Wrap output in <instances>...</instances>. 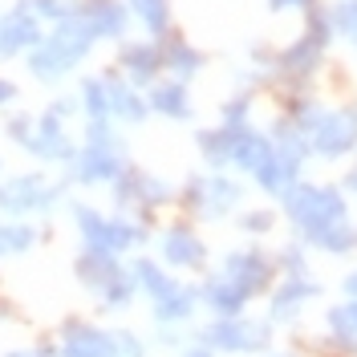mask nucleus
<instances>
[{
    "mask_svg": "<svg viewBox=\"0 0 357 357\" xmlns=\"http://www.w3.org/2000/svg\"><path fill=\"white\" fill-rule=\"evenodd\" d=\"M280 211L292 223L296 240L312 244L321 231L349 220V191L341 183H296L289 195H280Z\"/></svg>",
    "mask_w": 357,
    "mask_h": 357,
    "instance_id": "obj_1",
    "label": "nucleus"
},
{
    "mask_svg": "<svg viewBox=\"0 0 357 357\" xmlns=\"http://www.w3.org/2000/svg\"><path fill=\"white\" fill-rule=\"evenodd\" d=\"M93 45H98L93 29H89L77 13H69L66 21H57V24L45 29L41 45L29 53V73H33L37 82H61V77H69V73L93 53Z\"/></svg>",
    "mask_w": 357,
    "mask_h": 357,
    "instance_id": "obj_2",
    "label": "nucleus"
},
{
    "mask_svg": "<svg viewBox=\"0 0 357 357\" xmlns=\"http://www.w3.org/2000/svg\"><path fill=\"white\" fill-rule=\"evenodd\" d=\"M272 337H276V325L268 317H211L203 325L195 341H203L211 354H223V357H260L272 349Z\"/></svg>",
    "mask_w": 357,
    "mask_h": 357,
    "instance_id": "obj_3",
    "label": "nucleus"
},
{
    "mask_svg": "<svg viewBox=\"0 0 357 357\" xmlns=\"http://www.w3.org/2000/svg\"><path fill=\"white\" fill-rule=\"evenodd\" d=\"M130 158H126V142H122V134L114 130V122H86V142L77 146V155H73V178L77 183H86V187H98V183H114V178L122 175V167H126Z\"/></svg>",
    "mask_w": 357,
    "mask_h": 357,
    "instance_id": "obj_4",
    "label": "nucleus"
},
{
    "mask_svg": "<svg viewBox=\"0 0 357 357\" xmlns=\"http://www.w3.org/2000/svg\"><path fill=\"white\" fill-rule=\"evenodd\" d=\"M178 207L191 215V220H227L244 207V183L231 178L227 171H203L191 175L178 187Z\"/></svg>",
    "mask_w": 357,
    "mask_h": 357,
    "instance_id": "obj_5",
    "label": "nucleus"
},
{
    "mask_svg": "<svg viewBox=\"0 0 357 357\" xmlns=\"http://www.w3.org/2000/svg\"><path fill=\"white\" fill-rule=\"evenodd\" d=\"M309 138V155L321 162H345L357 151V102H341V106H321L305 126Z\"/></svg>",
    "mask_w": 357,
    "mask_h": 357,
    "instance_id": "obj_6",
    "label": "nucleus"
},
{
    "mask_svg": "<svg viewBox=\"0 0 357 357\" xmlns=\"http://www.w3.org/2000/svg\"><path fill=\"white\" fill-rule=\"evenodd\" d=\"M329 53H333V45L321 41V37H312L309 29H301L289 45H276V66H272V89L276 86H317L321 82V73L329 66Z\"/></svg>",
    "mask_w": 357,
    "mask_h": 357,
    "instance_id": "obj_7",
    "label": "nucleus"
},
{
    "mask_svg": "<svg viewBox=\"0 0 357 357\" xmlns=\"http://www.w3.org/2000/svg\"><path fill=\"white\" fill-rule=\"evenodd\" d=\"M73 223L82 231V244L98 248V252H114V256H126L130 248H138L146 240V227L138 220H126V215H102L98 207H86L77 203L73 207Z\"/></svg>",
    "mask_w": 357,
    "mask_h": 357,
    "instance_id": "obj_8",
    "label": "nucleus"
},
{
    "mask_svg": "<svg viewBox=\"0 0 357 357\" xmlns=\"http://www.w3.org/2000/svg\"><path fill=\"white\" fill-rule=\"evenodd\" d=\"M158 256L171 272H207L211 268V248L203 240V231L191 220H175L171 227H162L158 236Z\"/></svg>",
    "mask_w": 357,
    "mask_h": 357,
    "instance_id": "obj_9",
    "label": "nucleus"
},
{
    "mask_svg": "<svg viewBox=\"0 0 357 357\" xmlns=\"http://www.w3.org/2000/svg\"><path fill=\"white\" fill-rule=\"evenodd\" d=\"M215 268H220L223 276H231L236 284H244V289L252 292V301L268 296V289H272L276 276H280V268H276V260H272V252H264V248H256V244L223 252Z\"/></svg>",
    "mask_w": 357,
    "mask_h": 357,
    "instance_id": "obj_10",
    "label": "nucleus"
},
{
    "mask_svg": "<svg viewBox=\"0 0 357 357\" xmlns=\"http://www.w3.org/2000/svg\"><path fill=\"white\" fill-rule=\"evenodd\" d=\"M61 199V183H49L45 175L29 171V175H13L0 183V211L8 215H33V211H49Z\"/></svg>",
    "mask_w": 357,
    "mask_h": 357,
    "instance_id": "obj_11",
    "label": "nucleus"
},
{
    "mask_svg": "<svg viewBox=\"0 0 357 357\" xmlns=\"http://www.w3.org/2000/svg\"><path fill=\"white\" fill-rule=\"evenodd\" d=\"M114 69L138 89H151L158 77H167V69H162V45L155 37H126V41L118 45V61Z\"/></svg>",
    "mask_w": 357,
    "mask_h": 357,
    "instance_id": "obj_12",
    "label": "nucleus"
},
{
    "mask_svg": "<svg viewBox=\"0 0 357 357\" xmlns=\"http://www.w3.org/2000/svg\"><path fill=\"white\" fill-rule=\"evenodd\" d=\"M317 296H321V280H312V272L276 276V284L268 289V321L272 325H292V321H301V312L309 309Z\"/></svg>",
    "mask_w": 357,
    "mask_h": 357,
    "instance_id": "obj_13",
    "label": "nucleus"
},
{
    "mask_svg": "<svg viewBox=\"0 0 357 357\" xmlns=\"http://www.w3.org/2000/svg\"><path fill=\"white\" fill-rule=\"evenodd\" d=\"M45 37V21L33 13L29 0H17L0 17V57H29Z\"/></svg>",
    "mask_w": 357,
    "mask_h": 357,
    "instance_id": "obj_14",
    "label": "nucleus"
},
{
    "mask_svg": "<svg viewBox=\"0 0 357 357\" xmlns=\"http://www.w3.org/2000/svg\"><path fill=\"white\" fill-rule=\"evenodd\" d=\"M305 162H309V151H296V146H276L272 158H268L264 167L252 175V183L264 191L268 199H280V195H289L292 187L305 178Z\"/></svg>",
    "mask_w": 357,
    "mask_h": 357,
    "instance_id": "obj_15",
    "label": "nucleus"
},
{
    "mask_svg": "<svg viewBox=\"0 0 357 357\" xmlns=\"http://www.w3.org/2000/svg\"><path fill=\"white\" fill-rule=\"evenodd\" d=\"M73 13L93 29L98 41L122 45L126 37H130V29H134L126 0H73Z\"/></svg>",
    "mask_w": 357,
    "mask_h": 357,
    "instance_id": "obj_16",
    "label": "nucleus"
},
{
    "mask_svg": "<svg viewBox=\"0 0 357 357\" xmlns=\"http://www.w3.org/2000/svg\"><path fill=\"white\" fill-rule=\"evenodd\" d=\"M158 45H162V69H167V77H175V82H187V86H191L203 69H207V53H203L199 45L191 41L178 24Z\"/></svg>",
    "mask_w": 357,
    "mask_h": 357,
    "instance_id": "obj_17",
    "label": "nucleus"
},
{
    "mask_svg": "<svg viewBox=\"0 0 357 357\" xmlns=\"http://www.w3.org/2000/svg\"><path fill=\"white\" fill-rule=\"evenodd\" d=\"M24 151L37 155L41 162H73V155H77V146L66 130V118H57L53 110L37 114V130H33V142Z\"/></svg>",
    "mask_w": 357,
    "mask_h": 357,
    "instance_id": "obj_18",
    "label": "nucleus"
},
{
    "mask_svg": "<svg viewBox=\"0 0 357 357\" xmlns=\"http://www.w3.org/2000/svg\"><path fill=\"white\" fill-rule=\"evenodd\" d=\"M106 93H110V118L122 122V126H142L151 118V106H146V89L130 86L118 69H106Z\"/></svg>",
    "mask_w": 357,
    "mask_h": 357,
    "instance_id": "obj_19",
    "label": "nucleus"
},
{
    "mask_svg": "<svg viewBox=\"0 0 357 357\" xmlns=\"http://www.w3.org/2000/svg\"><path fill=\"white\" fill-rule=\"evenodd\" d=\"M146 106H151V114L167 118V122H191L195 118L191 86L187 82H175V77H158L155 86L146 89Z\"/></svg>",
    "mask_w": 357,
    "mask_h": 357,
    "instance_id": "obj_20",
    "label": "nucleus"
},
{
    "mask_svg": "<svg viewBox=\"0 0 357 357\" xmlns=\"http://www.w3.org/2000/svg\"><path fill=\"white\" fill-rule=\"evenodd\" d=\"M122 272H126L122 256H114V252H98V248H86V252L77 256V264H73L77 284H82L86 292H93V296H102Z\"/></svg>",
    "mask_w": 357,
    "mask_h": 357,
    "instance_id": "obj_21",
    "label": "nucleus"
},
{
    "mask_svg": "<svg viewBox=\"0 0 357 357\" xmlns=\"http://www.w3.org/2000/svg\"><path fill=\"white\" fill-rule=\"evenodd\" d=\"M57 349H61V357H118L110 329H98V325H86V321H69L61 329Z\"/></svg>",
    "mask_w": 357,
    "mask_h": 357,
    "instance_id": "obj_22",
    "label": "nucleus"
},
{
    "mask_svg": "<svg viewBox=\"0 0 357 357\" xmlns=\"http://www.w3.org/2000/svg\"><path fill=\"white\" fill-rule=\"evenodd\" d=\"M272 151H276L272 134L260 130V126H244V130H236V142H231V171L252 178L272 158Z\"/></svg>",
    "mask_w": 357,
    "mask_h": 357,
    "instance_id": "obj_23",
    "label": "nucleus"
},
{
    "mask_svg": "<svg viewBox=\"0 0 357 357\" xmlns=\"http://www.w3.org/2000/svg\"><path fill=\"white\" fill-rule=\"evenodd\" d=\"M325 341L337 354L357 357V296H341L325 309Z\"/></svg>",
    "mask_w": 357,
    "mask_h": 357,
    "instance_id": "obj_24",
    "label": "nucleus"
},
{
    "mask_svg": "<svg viewBox=\"0 0 357 357\" xmlns=\"http://www.w3.org/2000/svg\"><path fill=\"white\" fill-rule=\"evenodd\" d=\"M130 276L134 284H138V296H146L151 305H158V301H167L171 292L183 284L171 268L162 264V260H151V256H142V260H134L130 264Z\"/></svg>",
    "mask_w": 357,
    "mask_h": 357,
    "instance_id": "obj_25",
    "label": "nucleus"
},
{
    "mask_svg": "<svg viewBox=\"0 0 357 357\" xmlns=\"http://www.w3.org/2000/svg\"><path fill=\"white\" fill-rule=\"evenodd\" d=\"M199 284H178L167 301L151 305V317L158 321V329H183L195 312H199Z\"/></svg>",
    "mask_w": 357,
    "mask_h": 357,
    "instance_id": "obj_26",
    "label": "nucleus"
},
{
    "mask_svg": "<svg viewBox=\"0 0 357 357\" xmlns=\"http://www.w3.org/2000/svg\"><path fill=\"white\" fill-rule=\"evenodd\" d=\"M231 142H236V130H227L220 122L195 130V151L207 171H231Z\"/></svg>",
    "mask_w": 357,
    "mask_h": 357,
    "instance_id": "obj_27",
    "label": "nucleus"
},
{
    "mask_svg": "<svg viewBox=\"0 0 357 357\" xmlns=\"http://www.w3.org/2000/svg\"><path fill=\"white\" fill-rule=\"evenodd\" d=\"M126 8H130V21L146 33V37H155L162 41L171 29H175V8H171V0H126Z\"/></svg>",
    "mask_w": 357,
    "mask_h": 357,
    "instance_id": "obj_28",
    "label": "nucleus"
},
{
    "mask_svg": "<svg viewBox=\"0 0 357 357\" xmlns=\"http://www.w3.org/2000/svg\"><path fill=\"white\" fill-rule=\"evenodd\" d=\"M77 110L86 114V122H106L110 118V93H106V77L102 73H93V77H86L77 86Z\"/></svg>",
    "mask_w": 357,
    "mask_h": 357,
    "instance_id": "obj_29",
    "label": "nucleus"
},
{
    "mask_svg": "<svg viewBox=\"0 0 357 357\" xmlns=\"http://www.w3.org/2000/svg\"><path fill=\"white\" fill-rule=\"evenodd\" d=\"M309 248L325 252V256H337V260L354 256V252H357V223H354V220L337 223V227H329V231H321V236H317Z\"/></svg>",
    "mask_w": 357,
    "mask_h": 357,
    "instance_id": "obj_30",
    "label": "nucleus"
},
{
    "mask_svg": "<svg viewBox=\"0 0 357 357\" xmlns=\"http://www.w3.org/2000/svg\"><path fill=\"white\" fill-rule=\"evenodd\" d=\"M252 110H256V93L252 89H231L227 93V102H220V126H227V130H244V126H252Z\"/></svg>",
    "mask_w": 357,
    "mask_h": 357,
    "instance_id": "obj_31",
    "label": "nucleus"
},
{
    "mask_svg": "<svg viewBox=\"0 0 357 357\" xmlns=\"http://www.w3.org/2000/svg\"><path fill=\"white\" fill-rule=\"evenodd\" d=\"M37 227L24 220H13V223H0V256H24L37 248Z\"/></svg>",
    "mask_w": 357,
    "mask_h": 357,
    "instance_id": "obj_32",
    "label": "nucleus"
},
{
    "mask_svg": "<svg viewBox=\"0 0 357 357\" xmlns=\"http://www.w3.org/2000/svg\"><path fill=\"white\" fill-rule=\"evenodd\" d=\"M337 41H345L357 53V0H325Z\"/></svg>",
    "mask_w": 357,
    "mask_h": 357,
    "instance_id": "obj_33",
    "label": "nucleus"
},
{
    "mask_svg": "<svg viewBox=\"0 0 357 357\" xmlns=\"http://www.w3.org/2000/svg\"><path fill=\"white\" fill-rule=\"evenodd\" d=\"M236 220H240V231L252 236V240H264L276 231V223H280V211L276 207H240L236 211Z\"/></svg>",
    "mask_w": 357,
    "mask_h": 357,
    "instance_id": "obj_34",
    "label": "nucleus"
},
{
    "mask_svg": "<svg viewBox=\"0 0 357 357\" xmlns=\"http://www.w3.org/2000/svg\"><path fill=\"white\" fill-rule=\"evenodd\" d=\"M272 260L280 268V276H305V272H309V244L292 236L280 252H272Z\"/></svg>",
    "mask_w": 357,
    "mask_h": 357,
    "instance_id": "obj_35",
    "label": "nucleus"
},
{
    "mask_svg": "<svg viewBox=\"0 0 357 357\" xmlns=\"http://www.w3.org/2000/svg\"><path fill=\"white\" fill-rule=\"evenodd\" d=\"M244 66L272 73V66H276V45H272V41H252L244 49Z\"/></svg>",
    "mask_w": 357,
    "mask_h": 357,
    "instance_id": "obj_36",
    "label": "nucleus"
},
{
    "mask_svg": "<svg viewBox=\"0 0 357 357\" xmlns=\"http://www.w3.org/2000/svg\"><path fill=\"white\" fill-rule=\"evenodd\" d=\"M29 4H33V13L45 21V29L57 24V21H66L69 13H73V0H29Z\"/></svg>",
    "mask_w": 357,
    "mask_h": 357,
    "instance_id": "obj_37",
    "label": "nucleus"
},
{
    "mask_svg": "<svg viewBox=\"0 0 357 357\" xmlns=\"http://www.w3.org/2000/svg\"><path fill=\"white\" fill-rule=\"evenodd\" d=\"M317 4H325V0H264V8L272 17H305Z\"/></svg>",
    "mask_w": 357,
    "mask_h": 357,
    "instance_id": "obj_38",
    "label": "nucleus"
},
{
    "mask_svg": "<svg viewBox=\"0 0 357 357\" xmlns=\"http://www.w3.org/2000/svg\"><path fill=\"white\" fill-rule=\"evenodd\" d=\"M33 130H37V114H13L8 118V138L17 146H29L33 142Z\"/></svg>",
    "mask_w": 357,
    "mask_h": 357,
    "instance_id": "obj_39",
    "label": "nucleus"
},
{
    "mask_svg": "<svg viewBox=\"0 0 357 357\" xmlns=\"http://www.w3.org/2000/svg\"><path fill=\"white\" fill-rule=\"evenodd\" d=\"M114 349H118V357H146L142 337L130 333V329H118V333H114Z\"/></svg>",
    "mask_w": 357,
    "mask_h": 357,
    "instance_id": "obj_40",
    "label": "nucleus"
},
{
    "mask_svg": "<svg viewBox=\"0 0 357 357\" xmlns=\"http://www.w3.org/2000/svg\"><path fill=\"white\" fill-rule=\"evenodd\" d=\"M8 102H17V82H8V77H0V110H4Z\"/></svg>",
    "mask_w": 357,
    "mask_h": 357,
    "instance_id": "obj_41",
    "label": "nucleus"
},
{
    "mask_svg": "<svg viewBox=\"0 0 357 357\" xmlns=\"http://www.w3.org/2000/svg\"><path fill=\"white\" fill-rule=\"evenodd\" d=\"M341 296H357V264L341 276Z\"/></svg>",
    "mask_w": 357,
    "mask_h": 357,
    "instance_id": "obj_42",
    "label": "nucleus"
},
{
    "mask_svg": "<svg viewBox=\"0 0 357 357\" xmlns=\"http://www.w3.org/2000/svg\"><path fill=\"white\" fill-rule=\"evenodd\" d=\"M178 357H220V354H211V349H207L203 341H191V345H187V349H183Z\"/></svg>",
    "mask_w": 357,
    "mask_h": 357,
    "instance_id": "obj_43",
    "label": "nucleus"
},
{
    "mask_svg": "<svg viewBox=\"0 0 357 357\" xmlns=\"http://www.w3.org/2000/svg\"><path fill=\"white\" fill-rule=\"evenodd\" d=\"M341 187H345V191H349V195H357V162H354V171H349V175H345V183H341Z\"/></svg>",
    "mask_w": 357,
    "mask_h": 357,
    "instance_id": "obj_44",
    "label": "nucleus"
},
{
    "mask_svg": "<svg viewBox=\"0 0 357 357\" xmlns=\"http://www.w3.org/2000/svg\"><path fill=\"white\" fill-rule=\"evenodd\" d=\"M260 357H301V354H292V349H268V354H260Z\"/></svg>",
    "mask_w": 357,
    "mask_h": 357,
    "instance_id": "obj_45",
    "label": "nucleus"
},
{
    "mask_svg": "<svg viewBox=\"0 0 357 357\" xmlns=\"http://www.w3.org/2000/svg\"><path fill=\"white\" fill-rule=\"evenodd\" d=\"M8 357H41V354H37V349H13Z\"/></svg>",
    "mask_w": 357,
    "mask_h": 357,
    "instance_id": "obj_46",
    "label": "nucleus"
},
{
    "mask_svg": "<svg viewBox=\"0 0 357 357\" xmlns=\"http://www.w3.org/2000/svg\"><path fill=\"white\" fill-rule=\"evenodd\" d=\"M354 162H357V151H354Z\"/></svg>",
    "mask_w": 357,
    "mask_h": 357,
    "instance_id": "obj_47",
    "label": "nucleus"
},
{
    "mask_svg": "<svg viewBox=\"0 0 357 357\" xmlns=\"http://www.w3.org/2000/svg\"><path fill=\"white\" fill-rule=\"evenodd\" d=\"M0 260H4V256H0Z\"/></svg>",
    "mask_w": 357,
    "mask_h": 357,
    "instance_id": "obj_48",
    "label": "nucleus"
}]
</instances>
